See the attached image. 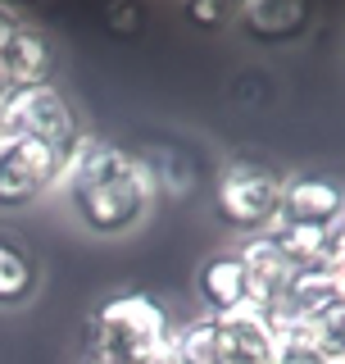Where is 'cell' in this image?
Returning <instances> with one entry per match:
<instances>
[{
	"instance_id": "cell-1",
	"label": "cell",
	"mask_w": 345,
	"mask_h": 364,
	"mask_svg": "<svg viewBox=\"0 0 345 364\" xmlns=\"http://www.w3.org/2000/svg\"><path fill=\"white\" fill-rule=\"evenodd\" d=\"M64 205L91 237H128L150 219L159 191L136 151H123L119 141H105L96 132H82L60 178Z\"/></svg>"
},
{
	"instance_id": "cell-2",
	"label": "cell",
	"mask_w": 345,
	"mask_h": 364,
	"mask_svg": "<svg viewBox=\"0 0 345 364\" xmlns=\"http://www.w3.org/2000/svg\"><path fill=\"white\" fill-rule=\"evenodd\" d=\"M172 314L146 291H114L91 310L82 364H155L168 355Z\"/></svg>"
},
{
	"instance_id": "cell-3",
	"label": "cell",
	"mask_w": 345,
	"mask_h": 364,
	"mask_svg": "<svg viewBox=\"0 0 345 364\" xmlns=\"http://www.w3.org/2000/svg\"><path fill=\"white\" fill-rule=\"evenodd\" d=\"M282 182L286 173L259 155H232L214 173V214L223 228L241 237H259L282 214Z\"/></svg>"
},
{
	"instance_id": "cell-4",
	"label": "cell",
	"mask_w": 345,
	"mask_h": 364,
	"mask_svg": "<svg viewBox=\"0 0 345 364\" xmlns=\"http://www.w3.org/2000/svg\"><path fill=\"white\" fill-rule=\"evenodd\" d=\"M0 136H23V141L55 146V151H73L82 136V123H77L73 100L55 82H45L0 96Z\"/></svg>"
},
{
	"instance_id": "cell-5",
	"label": "cell",
	"mask_w": 345,
	"mask_h": 364,
	"mask_svg": "<svg viewBox=\"0 0 345 364\" xmlns=\"http://www.w3.org/2000/svg\"><path fill=\"white\" fill-rule=\"evenodd\" d=\"M68 155L73 151H55V146L23 141V136H0V210H28L45 191H55Z\"/></svg>"
},
{
	"instance_id": "cell-6",
	"label": "cell",
	"mask_w": 345,
	"mask_h": 364,
	"mask_svg": "<svg viewBox=\"0 0 345 364\" xmlns=\"http://www.w3.org/2000/svg\"><path fill=\"white\" fill-rule=\"evenodd\" d=\"M214 318V350L218 364H278L282 355V328L273 310L259 305H241L227 314H209Z\"/></svg>"
},
{
	"instance_id": "cell-7",
	"label": "cell",
	"mask_w": 345,
	"mask_h": 364,
	"mask_svg": "<svg viewBox=\"0 0 345 364\" xmlns=\"http://www.w3.org/2000/svg\"><path fill=\"white\" fill-rule=\"evenodd\" d=\"M278 219L309 228V232L341 228L345 223V182H336L332 173H286Z\"/></svg>"
},
{
	"instance_id": "cell-8",
	"label": "cell",
	"mask_w": 345,
	"mask_h": 364,
	"mask_svg": "<svg viewBox=\"0 0 345 364\" xmlns=\"http://www.w3.org/2000/svg\"><path fill=\"white\" fill-rule=\"evenodd\" d=\"M0 82H5V91L55 82V41L28 14L9 23L5 37H0Z\"/></svg>"
},
{
	"instance_id": "cell-9",
	"label": "cell",
	"mask_w": 345,
	"mask_h": 364,
	"mask_svg": "<svg viewBox=\"0 0 345 364\" xmlns=\"http://www.w3.org/2000/svg\"><path fill=\"white\" fill-rule=\"evenodd\" d=\"M232 23L259 46H286V41H300L309 32L314 9L300 5V0H259V5L236 9Z\"/></svg>"
},
{
	"instance_id": "cell-10",
	"label": "cell",
	"mask_w": 345,
	"mask_h": 364,
	"mask_svg": "<svg viewBox=\"0 0 345 364\" xmlns=\"http://www.w3.org/2000/svg\"><path fill=\"white\" fill-rule=\"evenodd\" d=\"M41 291V255L14 228H0V310H18Z\"/></svg>"
},
{
	"instance_id": "cell-11",
	"label": "cell",
	"mask_w": 345,
	"mask_h": 364,
	"mask_svg": "<svg viewBox=\"0 0 345 364\" xmlns=\"http://www.w3.org/2000/svg\"><path fill=\"white\" fill-rule=\"evenodd\" d=\"M236 255H241V269H246V282H250V305H259V310H273V305L282 301V291H286V282H291L295 269L282 259V250L273 246L268 232L241 237Z\"/></svg>"
},
{
	"instance_id": "cell-12",
	"label": "cell",
	"mask_w": 345,
	"mask_h": 364,
	"mask_svg": "<svg viewBox=\"0 0 345 364\" xmlns=\"http://www.w3.org/2000/svg\"><path fill=\"white\" fill-rule=\"evenodd\" d=\"M195 291H200L204 314H227V310L250 305V282H246L236 246L232 250H214V255L195 269Z\"/></svg>"
},
{
	"instance_id": "cell-13",
	"label": "cell",
	"mask_w": 345,
	"mask_h": 364,
	"mask_svg": "<svg viewBox=\"0 0 345 364\" xmlns=\"http://www.w3.org/2000/svg\"><path fill=\"white\" fill-rule=\"evenodd\" d=\"M136 159L146 164V173H150L159 196L164 191H187L195 182V164L182 146H150V151H136Z\"/></svg>"
},
{
	"instance_id": "cell-14",
	"label": "cell",
	"mask_w": 345,
	"mask_h": 364,
	"mask_svg": "<svg viewBox=\"0 0 345 364\" xmlns=\"http://www.w3.org/2000/svg\"><path fill=\"white\" fill-rule=\"evenodd\" d=\"M168 364H218V350H214V318H209V314H195V318H187V323H172Z\"/></svg>"
},
{
	"instance_id": "cell-15",
	"label": "cell",
	"mask_w": 345,
	"mask_h": 364,
	"mask_svg": "<svg viewBox=\"0 0 345 364\" xmlns=\"http://www.w3.org/2000/svg\"><path fill=\"white\" fill-rule=\"evenodd\" d=\"M268 237H273V246L282 250L286 264L300 273V269H314L318 246H323V237H327V232H309V228H295V223H282V219H278V223L268 228Z\"/></svg>"
},
{
	"instance_id": "cell-16",
	"label": "cell",
	"mask_w": 345,
	"mask_h": 364,
	"mask_svg": "<svg viewBox=\"0 0 345 364\" xmlns=\"http://www.w3.org/2000/svg\"><path fill=\"white\" fill-rule=\"evenodd\" d=\"M305 333H309V341H314V346L323 350L332 364H341L345 360V296L332 305L323 318H318L314 328H305Z\"/></svg>"
},
{
	"instance_id": "cell-17",
	"label": "cell",
	"mask_w": 345,
	"mask_h": 364,
	"mask_svg": "<svg viewBox=\"0 0 345 364\" xmlns=\"http://www.w3.org/2000/svg\"><path fill=\"white\" fill-rule=\"evenodd\" d=\"M278 364H332V360L309 341L305 328H282V355H278Z\"/></svg>"
},
{
	"instance_id": "cell-18",
	"label": "cell",
	"mask_w": 345,
	"mask_h": 364,
	"mask_svg": "<svg viewBox=\"0 0 345 364\" xmlns=\"http://www.w3.org/2000/svg\"><path fill=\"white\" fill-rule=\"evenodd\" d=\"M314 269H323V273H332V278H341V282H345V223H341V228H332V232L323 237Z\"/></svg>"
},
{
	"instance_id": "cell-19",
	"label": "cell",
	"mask_w": 345,
	"mask_h": 364,
	"mask_svg": "<svg viewBox=\"0 0 345 364\" xmlns=\"http://www.w3.org/2000/svg\"><path fill=\"white\" fill-rule=\"evenodd\" d=\"M187 14H191V18H200V23H223V18H227L223 9H214V5H191Z\"/></svg>"
},
{
	"instance_id": "cell-20",
	"label": "cell",
	"mask_w": 345,
	"mask_h": 364,
	"mask_svg": "<svg viewBox=\"0 0 345 364\" xmlns=\"http://www.w3.org/2000/svg\"><path fill=\"white\" fill-rule=\"evenodd\" d=\"M18 18H23V9L0 5V37H5V28H9V23H18ZM0 96H5V82H0Z\"/></svg>"
},
{
	"instance_id": "cell-21",
	"label": "cell",
	"mask_w": 345,
	"mask_h": 364,
	"mask_svg": "<svg viewBox=\"0 0 345 364\" xmlns=\"http://www.w3.org/2000/svg\"><path fill=\"white\" fill-rule=\"evenodd\" d=\"M155 364H168V355H164V360H155Z\"/></svg>"
}]
</instances>
